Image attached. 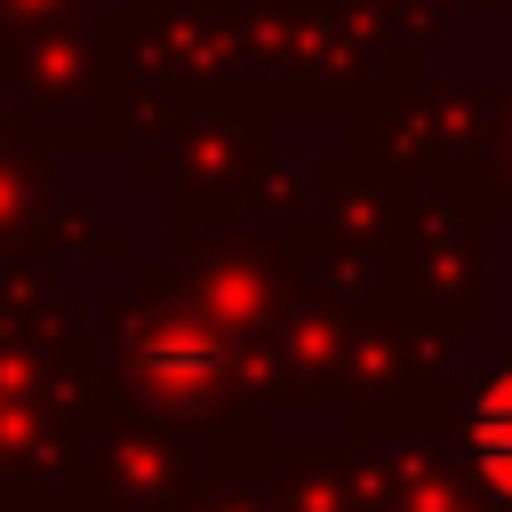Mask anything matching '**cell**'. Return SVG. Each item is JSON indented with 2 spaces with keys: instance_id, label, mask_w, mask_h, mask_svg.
I'll use <instances>...</instances> for the list:
<instances>
[{
  "instance_id": "1",
  "label": "cell",
  "mask_w": 512,
  "mask_h": 512,
  "mask_svg": "<svg viewBox=\"0 0 512 512\" xmlns=\"http://www.w3.org/2000/svg\"><path fill=\"white\" fill-rule=\"evenodd\" d=\"M464 456H472L480 488L512 504V368H496V376L464 400Z\"/></svg>"
}]
</instances>
